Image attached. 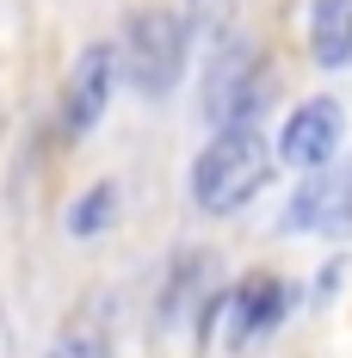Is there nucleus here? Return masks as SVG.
<instances>
[{
	"instance_id": "obj_1",
	"label": "nucleus",
	"mask_w": 352,
	"mask_h": 358,
	"mask_svg": "<svg viewBox=\"0 0 352 358\" xmlns=\"http://www.w3.org/2000/svg\"><path fill=\"white\" fill-rule=\"evenodd\" d=\"M266 179H272V148H266V136L253 124L216 130V143L192 161V198H198V210L229 216V210H241Z\"/></svg>"
},
{
	"instance_id": "obj_2",
	"label": "nucleus",
	"mask_w": 352,
	"mask_h": 358,
	"mask_svg": "<svg viewBox=\"0 0 352 358\" xmlns=\"http://www.w3.org/2000/svg\"><path fill=\"white\" fill-rule=\"evenodd\" d=\"M185 43H192V31H185V19L174 6H142L124 25L118 69H124V80L136 87L142 99H161L179 80V69H185Z\"/></svg>"
},
{
	"instance_id": "obj_3",
	"label": "nucleus",
	"mask_w": 352,
	"mask_h": 358,
	"mask_svg": "<svg viewBox=\"0 0 352 358\" xmlns=\"http://www.w3.org/2000/svg\"><path fill=\"white\" fill-rule=\"evenodd\" d=\"M260 99H266V56L253 43H223L204 62V93H198L204 117L216 130H241L260 117Z\"/></svg>"
},
{
	"instance_id": "obj_4",
	"label": "nucleus",
	"mask_w": 352,
	"mask_h": 358,
	"mask_svg": "<svg viewBox=\"0 0 352 358\" xmlns=\"http://www.w3.org/2000/svg\"><path fill=\"white\" fill-rule=\"evenodd\" d=\"M284 229H290V235H297V229H309V235H346L352 229V161L340 167V173L321 167V173L290 198Z\"/></svg>"
},
{
	"instance_id": "obj_5",
	"label": "nucleus",
	"mask_w": 352,
	"mask_h": 358,
	"mask_svg": "<svg viewBox=\"0 0 352 358\" xmlns=\"http://www.w3.org/2000/svg\"><path fill=\"white\" fill-rule=\"evenodd\" d=\"M334 148H340V106H334V99H309L303 111H290V117H284L279 155L290 161V167L321 173V167L334 161Z\"/></svg>"
},
{
	"instance_id": "obj_6",
	"label": "nucleus",
	"mask_w": 352,
	"mask_h": 358,
	"mask_svg": "<svg viewBox=\"0 0 352 358\" xmlns=\"http://www.w3.org/2000/svg\"><path fill=\"white\" fill-rule=\"evenodd\" d=\"M111 87H118V50H106V43H87V50L74 56V69H69V130H74V136L99 124V111H106Z\"/></svg>"
},
{
	"instance_id": "obj_7",
	"label": "nucleus",
	"mask_w": 352,
	"mask_h": 358,
	"mask_svg": "<svg viewBox=\"0 0 352 358\" xmlns=\"http://www.w3.org/2000/svg\"><path fill=\"white\" fill-rule=\"evenodd\" d=\"M229 309V346H247V340H260V334H272L284 322V309H290V296L272 272H253L235 285V296L223 303Z\"/></svg>"
},
{
	"instance_id": "obj_8",
	"label": "nucleus",
	"mask_w": 352,
	"mask_h": 358,
	"mask_svg": "<svg viewBox=\"0 0 352 358\" xmlns=\"http://www.w3.org/2000/svg\"><path fill=\"white\" fill-rule=\"evenodd\" d=\"M309 50L321 69L352 62V0H309Z\"/></svg>"
},
{
	"instance_id": "obj_9",
	"label": "nucleus",
	"mask_w": 352,
	"mask_h": 358,
	"mask_svg": "<svg viewBox=\"0 0 352 358\" xmlns=\"http://www.w3.org/2000/svg\"><path fill=\"white\" fill-rule=\"evenodd\" d=\"M223 6H229V0H192V25H185V31H198V37H216V31H223V19H229Z\"/></svg>"
},
{
	"instance_id": "obj_10",
	"label": "nucleus",
	"mask_w": 352,
	"mask_h": 358,
	"mask_svg": "<svg viewBox=\"0 0 352 358\" xmlns=\"http://www.w3.org/2000/svg\"><path fill=\"white\" fill-rule=\"evenodd\" d=\"M99 216H111V185H99L80 210H74V235H87V229H99Z\"/></svg>"
},
{
	"instance_id": "obj_11",
	"label": "nucleus",
	"mask_w": 352,
	"mask_h": 358,
	"mask_svg": "<svg viewBox=\"0 0 352 358\" xmlns=\"http://www.w3.org/2000/svg\"><path fill=\"white\" fill-rule=\"evenodd\" d=\"M50 358H111L106 346H93V340H69V346H56Z\"/></svg>"
}]
</instances>
